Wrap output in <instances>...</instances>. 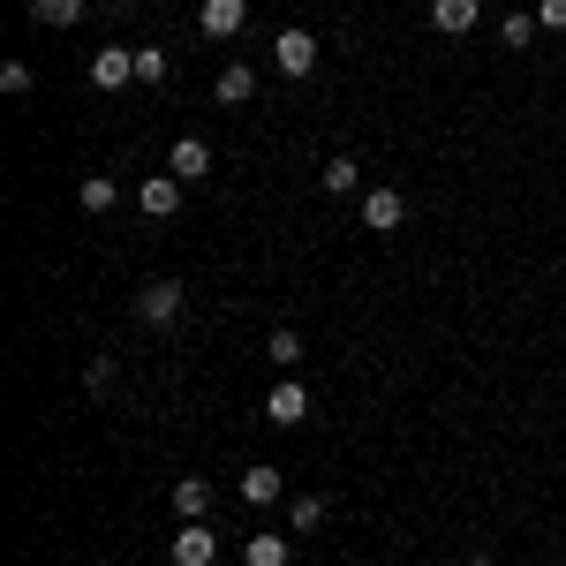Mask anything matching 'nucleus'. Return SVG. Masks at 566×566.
I'll use <instances>...</instances> for the list:
<instances>
[{"instance_id":"nucleus-1","label":"nucleus","mask_w":566,"mask_h":566,"mask_svg":"<svg viewBox=\"0 0 566 566\" xmlns=\"http://www.w3.org/2000/svg\"><path fill=\"white\" fill-rule=\"evenodd\" d=\"M272 69H280V76H310V69H317V39H310V31H280V39H272Z\"/></svg>"},{"instance_id":"nucleus-2","label":"nucleus","mask_w":566,"mask_h":566,"mask_svg":"<svg viewBox=\"0 0 566 566\" xmlns=\"http://www.w3.org/2000/svg\"><path fill=\"white\" fill-rule=\"evenodd\" d=\"M264 416H272L280 431H295V423H303V416H310V392L295 386V370H287V378H280V386H272V392H264Z\"/></svg>"},{"instance_id":"nucleus-3","label":"nucleus","mask_w":566,"mask_h":566,"mask_svg":"<svg viewBox=\"0 0 566 566\" xmlns=\"http://www.w3.org/2000/svg\"><path fill=\"white\" fill-rule=\"evenodd\" d=\"M136 317H144V325H175V317H181V287H175V280L136 287Z\"/></svg>"},{"instance_id":"nucleus-4","label":"nucleus","mask_w":566,"mask_h":566,"mask_svg":"<svg viewBox=\"0 0 566 566\" xmlns=\"http://www.w3.org/2000/svg\"><path fill=\"white\" fill-rule=\"evenodd\" d=\"M91 84H98V91L136 84V53H122V45H98V53H91Z\"/></svg>"},{"instance_id":"nucleus-5","label":"nucleus","mask_w":566,"mask_h":566,"mask_svg":"<svg viewBox=\"0 0 566 566\" xmlns=\"http://www.w3.org/2000/svg\"><path fill=\"white\" fill-rule=\"evenodd\" d=\"M197 23H205V39H234V31L250 23V0H205Z\"/></svg>"},{"instance_id":"nucleus-6","label":"nucleus","mask_w":566,"mask_h":566,"mask_svg":"<svg viewBox=\"0 0 566 566\" xmlns=\"http://www.w3.org/2000/svg\"><path fill=\"white\" fill-rule=\"evenodd\" d=\"M167 175H175V181H205V175H212V151H205V136H181L175 151H167Z\"/></svg>"},{"instance_id":"nucleus-7","label":"nucleus","mask_w":566,"mask_h":566,"mask_svg":"<svg viewBox=\"0 0 566 566\" xmlns=\"http://www.w3.org/2000/svg\"><path fill=\"white\" fill-rule=\"evenodd\" d=\"M400 219H408V197H400V189H370V197H363V227H378V234H392Z\"/></svg>"},{"instance_id":"nucleus-8","label":"nucleus","mask_w":566,"mask_h":566,"mask_svg":"<svg viewBox=\"0 0 566 566\" xmlns=\"http://www.w3.org/2000/svg\"><path fill=\"white\" fill-rule=\"evenodd\" d=\"M136 205H144L151 219H175V212H181V181H175V175H151L144 189H136Z\"/></svg>"},{"instance_id":"nucleus-9","label":"nucleus","mask_w":566,"mask_h":566,"mask_svg":"<svg viewBox=\"0 0 566 566\" xmlns=\"http://www.w3.org/2000/svg\"><path fill=\"white\" fill-rule=\"evenodd\" d=\"M476 0H431V23L438 31H446V39H469V31H476Z\"/></svg>"},{"instance_id":"nucleus-10","label":"nucleus","mask_w":566,"mask_h":566,"mask_svg":"<svg viewBox=\"0 0 566 566\" xmlns=\"http://www.w3.org/2000/svg\"><path fill=\"white\" fill-rule=\"evenodd\" d=\"M212 559H219L212 528H175V566H212Z\"/></svg>"},{"instance_id":"nucleus-11","label":"nucleus","mask_w":566,"mask_h":566,"mask_svg":"<svg viewBox=\"0 0 566 566\" xmlns=\"http://www.w3.org/2000/svg\"><path fill=\"white\" fill-rule=\"evenodd\" d=\"M250 91H258V76H250L242 61H227V69H219V84H212V98H219V106H250Z\"/></svg>"},{"instance_id":"nucleus-12","label":"nucleus","mask_w":566,"mask_h":566,"mask_svg":"<svg viewBox=\"0 0 566 566\" xmlns=\"http://www.w3.org/2000/svg\"><path fill=\"white\" fill-rule=\"evenodd\" d=\"M205 506H212V483H205V476H181L175 483V514H181V522H205Z\"/></svg>"},{"instance_id":"nucleus-13","label":"nucleus","mask_w":566,"mask_h":566,"mask_svg":"<svg viewBox=\"0 0 566 566\" xmlns=\"http://www.w3.org/2000/svg\"><path fill=\"white\" fill-rule=\"evenodd\" d=\"M31 23H45V31H69V23H84V0H31Z\"/></svg>"},{"instance_id":"nucleus-14","label":"nucleus","mask_w":566,"mask_h":566,"mask_svg":"<svg viewBox=\"0 0 566 566\" xmlns=\"http://www.w3.org/2000/svg\"><path fill=\"white\" fill-rule=\"evenodd\" d=\"M280 491H287V483H280V469H242V499H250V506H272Z\"/></svg>"},{"instance_id":"nucleus-15","label":"nucleus","mask_w":566,"mask_h":566,"mask_svg":"<svg viewBox=\"0 0 566 566\" xmlns=\"http://www.w3.org/2000/svg\"><path fill=\"white\" fill-rule=\"evenodd\" d=\"M325 189H333V197H348V189H363V167H355V159H325Z\"/></svg>"},{"instance_id":"nucleus-16","label":"nucleus","mask_w":566,"mask_h":566,"mask_svg":"<svg viewBox=\"0 0 566 566\" xmlns=\"http://www.w3.org/2000/svg\"><path fill=\"white\" fill-rule=\"evenodd\" d=\"M242 566H287V536H250Z\"/></svg>"},{"instance_id":"nucleus-17","label":"nucleus","mask_w":566,"mask_h":566,"mask_svg":"<svg viewBox=\"0 0 566 566\" xmlns=\"http://www.w3.org/2000/svg\"><path fill=\"white\" fill-rule=\"evenodd\" d=\"M264 355H272L280 370H295V363H303V333H287V325H280V333L264 340Z\"/></svg>"},{"instance_id":"nucleus-18","label":"nucleus","mask_w":566,"mask_h":566,"mask_svg":"<svg viewBox=\"0 0 566 566\" xmlns=\"http://www.w3.org/2000/svg\"><path fill=\"white\" fill-rule=\"evenodd\" d=\"M76 205H84V212H114V175H91L84 189H76Z\"/></svg>"},{"instance_id":"nucleus-19","label":"nucleus","mask_w":566,"mask_h":566,"mask_svg":"<svg viewBox=\"0 0 566 566\" xmlns=\"http://www.w3.org/2000/svg\"><path fill=\"white\" fill-rule=\"evenodd\" d=\"M136 84H167V53L159 45H136Z\"/></svg>"},{"instance_id":"nucleus-20","label":"nucleus","mask_w":566,"mask_h":566,"mask_svg":"<svg viewBox=\"0 0 566 566\" xmlns=\"http://www.w3.org/2000/svg\"><path fill=\"white\" fill-rule=\"evenodd\" d=\"M287 522H295V528H317V522H325V499H317V491H310V499H295V506H287Z\"/></svg>"},{"instance_id":"nucleus-21","label":"nucleus","mask_w":566,"mask_h":566,"mask_svg":"<svg viewBox=\"0 0 566 566\" xmlns=\"http://www.w3.org/2000/svg\"><path fill=\"white\" fill-rule=\"evenodd\" d=\"M0 91H8V98H23V91H31V69H23V61H8V69H0Z\"/></svg>"},{"instance_id":"nucleus-22","label":"nucleus","mask_w":566,"mask_h":566,"mask_svg":"<svg viewBox=\"0 0 566 566\" xmlns=\"http://www.w3.org/2000/svg\"><path fill=\"white\" fill-rule=\"evenodd\" d=\"M536 15H544V31H566V0H544Z\"/></svg>"}]
</instances>
